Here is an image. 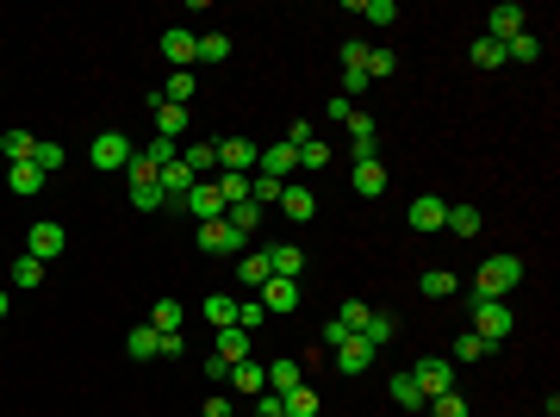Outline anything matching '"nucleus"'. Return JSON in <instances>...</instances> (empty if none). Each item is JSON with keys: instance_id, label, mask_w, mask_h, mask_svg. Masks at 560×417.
<instances>
[{"instance_id": "23", "label": "nucleus", "mask_w": 560, "mask_h": 417, "mask_svg": "<svg viewBox=\"0 0 560 417\" xmlns=\"http://www.w3.org/2000/svg\"><path fill=\"white\" fill-rule=\"evenodd\" d=\"M156 181H162V200H169V206H181V200H187V187H193V169H187V162H169Z\"/></svg>"}, {"instance_id": "26", "label": "nucleus", "mask_w": 560, "mask_h": 417, "mask_svg": "<svg viewBox=\"0 0 560 417\" xmlns=\"http://www.w3.org/2000/svg\"><path fill=\"white\" fill-rule=\"evenodd\" d=\"M224 57H231L224 32H193V63H224Z\"/></svg>"}, {"instance_id": "59", "label": "nucleus", "mask_w": 560, "mask_h": 417, "mask_svg": "<svg viewBox=\"0 0 560 417\" xmlns=\"http://www.w3.org/2000/svg\"><path fill=\"white\" fill-rule=\"evenodd\" d=\"M343 88H349V94H343V100H355V94H361V88H368V75H361V69H343Z\"/></svg>"}, {"instance_id": "16", "label": "nucleus", "mask_w": 560, "mask_h": 417, "mask_svg": "<svg viewBox=\"0 0 560 417\" xmlns=\"http://www.w3.org/2000/svg\"><path fill=\"white\" fill-rule=\"evenodd\" d=\"M255 299H262V306H268V318H280V312H293V306H299V280H268V287H262V293H255Z\"/></svg>"}, {"instance_id": "31", "label": "nucleus", "mask_w": 560, "mask_h": 417, "mask_svg": "<svg viewBox=\"0 0 560 417\" xmlns=\"http://www.w3.org/2000/svg\"><path fill=\"white\" fill-rule=\"evenodd\" d=\"M480 224H486V212H480V206H449V224H442V231H455V237H480Z\"/></svg>"}, {"instance_id": "20", "label": "nucleus", "mask_w": 560, "mask_h": 417, "mask_svg": "<svg viewBox=\"0 0 560 417\" xmlns=\"http://www.w3.org/2000/svg\"><path fill=\"white\" fill-rule=\"evenodd\" d=\"M162 57H169L175 69H193V32H187V26H169V32H162Z\"/></svg>"}, {"instance_id": "42", "label": "nucleus", "mask_w": 560, "mask_h": 417, "mask_svg": "<svg viewBox=\"0 0 560 417\" xmlns=\"http://www.w3.org/2000/svg\"><path fill=\"white\" fill-rule=\"evenodd\" d=\"M368 81H386V75H399V57H392V50H386V44H374V50H368Z\"/></svg>"}, {"instance_id": "5", "label": "nucleus", "mask_w": 560, "mask_h": 417, "mask_svg": "<svg viewBox=\"0 0 560 417\" xmlns=\"http://www.w3.org/2000/svg\"><path fill=\"white\" fill-rule=\"evenodd\" d=\"M411 381L423 386V399H442V392H455V368H449V355H423Z\"/></svg>"}, {"instance_id": "37", "label": "nucleus", "mask_w": 560, "mask_h": 417, "mask_svg": "<svg viewBox=\"0 0 560 417\" xmlns=\"http://www.w3.org/2000/svg\"><path fill=\"white\" fill-rule=\"evenodd\" d=\"M125 349H131L138 361H150V355H162V330H150V324H138V330L125 337Z\"/></svg>"}, {"instance_id": "55", "label": "nucleus", "mask_w": 560, "mask_h": 417, "mask_svg": "<svg viewBox=\"0 0 560 417\" xmlns=\"http://www.w3.org/2000/svg\"><path fill=\"white\" fill-rule=\"evenodd\" d=\"M200 374H206V381H231V361H218V355H206V361H200Z\"/></svg>"}, {"instance_id": "29", "label": "nucleus", "mask_w": 560, "mask_h": 417, "mask_svg": "<svg viewBox=\"0 0 560 417\" xmlns=\"http://www.w3.org/2000/svg\"><path fill=\"white\" fill-rule=\"evenodd\" d=\"M156 94H162V100H175V106H187L193 94H200V75H193V69H175L162 88H156Z\"/></svg>"}, {"instance_id": "54", "label": "nucleus", "mask_w": 560, "mask_h": 417, "mask_svg": "<svg viewBox=\"0 0 560 417\" xmlns=\"http://www.w3.org/2000/svg\"><path fill=\"white\" fill-rule=\"evenodd\" d=\"M368 312H374V306H361V299H349V306H343V312H337V318H343L349 330H361V324H368Z\"/></svg>"}, {"instance_id": "57", "label": "nucleus", "mask_w": 560, "mask_h": 417, "mask_svg": "<svg viewBox=\"0 0 560 417\" xmlns=\"http://www.w3.org/2000/svg\"><path fill=\"white\" fill-rule=\"evenodd\" d=\"M286 143L299 150V143H312V119H293V131H286Z\"/></svg>"}, {"instance_id": "3", "label": "nucleus", "mask_w": 560, "mask_h": 417, "mask_svg": "<svg viewBox=\"0 0 560 417\" xmlns=\"http://www.w3.org/2000/svg\"><path fill=\"white\" fill-rule=\"evenodd\" d=\"M131 156H138V150H131L125 131H100V138L88 143V162H94V169H131Z\"/></svg>"}, {"instance_id": "4", "label": "nucleus", "mask_w": 560, "mask_h": 417, "mask_svg": "<svg viewBox=\"0 0 560 417\" xmlns=\"http://www.w3.org/2000/svg\"><path fill=\"white\" fill-rule=\"evenodd\" d=\"M63 249H69V231H63V224H50V218H37L32 231H26V255H37L44 268H50Z\"/></svg>"}, {"instance_id": "24", "label": "nucleus", "mask_w": 560, "mask_h": 417, "mask_svg": "<svg viewBox=\"0 0 560 417\" xmlns=\"http://www.w3.org/2000/svg\"><path fill=\"white\" fill-rule=\"evenodd\" d=\"M268 268H275L280 280H299V268H306V249H299V244H275V249H268Z\"/></svg>"}, {"instance_id": "21", "label": "nucleus", "mask_w": 560, "mask_h": 417, "mask_svg": "<svg viewBox=\"0 0 560 417\" xmlns=\"http://www.w3.org/2000/svg\"><path fill=\"white\" fill-rule=\"evenodd\" d=\"M349 187L361 193V200L386 193V169H380V156H374V162H355V169H349Z\"/></svg>"}, {"instance_id": "11", "label": "nucleus", "mask_w": 560, "mask_h": 417, "mask_svg": "<svg viewBox=\"0 0 560 417\" xmlns=\"http://www.w3.org/2000/svg\"><path fill=\"white\" fill-rule=\"evenodd\" d=\"M231 275L244 280V293H262L268 280H275V268H268V249H249V255H237V268Z\"/></svg>"}, {"instance_id": "2", "label": "nucleus", "mask_w": 560, "mask_h": 417, "mask_svg": "<svg viewBox=\"0 0 560 417\" xmlns=\"http://www.w3.org/2000/svg\"><path fill=\"white\" fill-rule=\"evenodd\" d=\"M511 330H517V312H511L504 299H473V337L486 349H498Z\"/></svg>"}, {"instance_id": "27", "label": "nucleus", "mask_w": 560, "mask_h": 417, "mask_svg": "<svg viewBox=\"0 0 560 417\" xmlns=\"http://www.w3.org/2000/svg\"><path fill=\"white\" fill-rule=\"evenodd\" d=\"M200 318H206L212 330H231V324H237V299H231V293H212L206 306H200Z\"/></svg>"}, {"instance_id": "33", "label": "nucleus", "mask_w": 560, "mask_h": 417, "mask_svg": "<svg viewBox=\"0 0 560 417\" xmlns=\"http://www.w3.org/2000/svg\"><path fill=\"white\" fill-rule=\"evenodd\" d=\"M138 156H143V162H150V169H156V174L169 169V162H181L175 138H150V143H143V150H138Z\"/></svg>"}, {"instance_id": "22", "label": "nucleus", "mask_w": 560, "mask_h": 417, "mask_svg": "<svg viewBox=\"0 0 560 417\" xmlns=\"http://www.w3.org/2000/svg\"><path fill=\"white\" fill-rule=\"evenodd\" d=\"M386 392H392V405H399V412H423V405H430V399H423V386L411 381V368H405V374H392Z\"/></svg>"}, {"instance_id": "50", "label": "nucleus", "mask_w": 560, "mask_h": 417, "mask_svg": "<svg viewBox=\"0 0 560 417\" xmlns=\"http://www.w3.org/2000/svg\"><path fill=\"white\" fill-rule=\"evenodd\" d=\"M349 337H355V330H349V324H343V318H330V324L317 330V343H324V349H343V343H349Z\"/></svg>"}, {"instance_id": "32", "label": "nucleus", "mask_w": 560, "mask_h": 417, "mask_svg": "<svg viewBox=\"0 0 560 417\" xmlns=\"http://www.w3.org/2000/svg\"><path fill=\"white\" fill-rule=\"evenodd\" d=\"M32 150H37V138H32V131H19V125L0 138V156H6V162H32Z\"/></svg>"}, {"instance_id": "60", "label": "nucleus", "mask_w": 560, "mask_h": 417, "mask_svg": "<svg viewBox=\"0 0 560 417\" xmlns=\"http://www.w3.org/2000/svg\"><path fill=\"white\" fill-rule=\"evenodd\" d=\"M0 318H6V293H0Z\"/></svg>"}, {"instance_id": "9", "label": "nucleus", "mask_w": 560, "mask_h": 417, "mask_svg": "<svg viewBox=\"0 0 560 417\" xmlns=\"http://www.w3.org/2000/svg\"><path fill=\"white\" fill-rule=\"evenodd\" d=\"M44 181H50V174L37 169V162H6V193H13V200H37Z\"/></svg>"}, {"instance_id": "40", "label": "nucleus", "mask_w": 560, "mask_h": 417, "mask_svg": "<svg viewBox=\"0 0 560 417\" xmlns=\"http://www.w3.org/2000/svg\"><path fill=\"white\" fill-rule=\"evenodd\" d=\"M293 386H306L299 361H268V392H293Z\"/></svg>"}, {"instance_id": "30", "label": "nucleus", "mask_w": 560, "mask_h": 417, "mask_svg": "<svg viewBox=\"0 0 560 417\" xmlns=\"http://www.w3.org/2000/svg\"><path fill=\"white\" fill-rule=\"evenodd\" d=\"M181 162H187V169H193V181H206V169H218V143H187V150H181Z\"/></svg>"}, {"instance_id": "48", "label": "nucleus", "mask_w": 560, "mask_h": 417, "mask_svg": "<svg viewBox=\"0 0 560 417\" xmlns=\"http://www.w3.org/2000/svg\"><path fill=\"white\" fill-rule=\"evenodd\" d=\"M430 417H473V412H467L461 392H442V399H430Z\"/></svg>"}, {"instance_id": "15", "label": "nucleus", "mask_w": 560, "mask_h": 417, "mask_svg": "<svg viewBox=\"0 0 560 417\" xmlns=\"http://www.w3.org/2000/svg\"><path fill=\"white\" fill-rule=\"evenodd\" d=\"M224 386H231L237 399H262V392H268V368H255V361H237Z\"/></svg>"}, {"instance_id": "35", "label": "nucleus", "mask_w": 560, "mask_h": 417, "mask_svg": "<svg viewBox=\"0 0 560 417\" xmlns=\"http://www.w3.org/2000/svg\"><path fill=\"white\" fill-rule=\"evenodd\" d=\"M181 299H156V306H150V330H162V337H169V330H181Z\"/></svg>"}, {"instance_id": "56", "label": "nucleus", "mask_w": 560, "mask_h": 417, "mask_svg": "<svg viewBox=\"0 0 560 417\" xmlns=\"http://www.w3.org/2000/svg\"><path fill=\"white\" fill-rule=\"evenodd\" d=\"M200 417H231V399H224V392H212L206 405H200Z\"/></svg>"}, {"instance_id": "58", "label": "nucleus", "mask_w": 560, "mask_h": 417, "mask_svg": "<svg viewBox=\"0 0 560 417\" xmlns=\"http://www.w3.org/2000/svg\"><path fill=\"white\" fill-rule=\"evenodd\" d=\"M330 119H337V125H349V119H355V100H343V94H337V100H330Z\"/></svg>"}, {"instance_id": "49", "label": "nucleus", "mask_w": 560, "mask_h": 417, "mask_svg": "<svg viewBox=\"0 0 560 417\" xmlns=\"http://www.w3.org/2000/svg\"><path fill=\"white\" fill-rule=\"evenodd\" d=\"M480 355H492V349L480 343L473 330H461V337H455V361H480Z\"/></svg>"}, {"instance_id": "41", "label": "nucleus", "mask_w": 560, "mask_h": 417, "mask_svg": "<svg viewBox=\"0 0 560 417\" xmlns=\"http://www.w3.org/2000/svg\"><path fill=\"white\" fill-rule=\"evenodd\" d=\"M212 187H218V200H224V206H244V200H249V174H218Z\"/></svg>"}, {"instance_id": "52", "label": "nucleus", "mask_w": 560, "mask_h": 417, "mask_svg": "<svg viewBox=\"0 0 560 417\" xmlns=\"http://www.w3.org/2000/svg\"><path fill=\"white\" fill-rule=\"evenodd\" d=\"M299 162H306V169H324V162H330V143H299Z\"/></svg>"}, {"instance_id": "17", "label": "nucleus", "mask_w": 560, "mask_h": 417, "mask_svg": "<svg viewBox=\"0 0 560 417\" xmlns=\"http://www.w3.org/2000/svg\"><path fill=\"white\" fill-rule=\"evenodd\" d=\"M293 169H299V150H293V143H275V150H262V156H255V174H275V181H286Z\"/></svg>"}, {"instance_id": "12", "label": "nucleus", "mask_w": 560, "mask_h": 417, "mask_svg": "<svg viewBox=\"0 0 560 417\" xmlns=\"http://www.w3.org/2000/svg\"><path fill=\"white\" fill-rule=\"evenodd\" d=\"M181 206L193 212V218H200V224H212V218H224V200H218V187H212V181H193V187H187V200H181Z\"/></svg>"}, {"instance_id": "6", "label": "nucleus", "mask_w": 560, "mask_h": 417, "mask_svg": "<svg viewBox=\"0 0 560 417\" xmlns=\"http://www.w3.org/2000/svg\"><path fill=\"white\" fill-rule=\"evenodd\" d=\"M244 231H237V224H224V218H212V224H200V249H206V255H244Z\"/></svg>"}, {"instance_id": "44", "label": "nucleus", "mask_w": 560, "mask_h": 417, "mask_svg": "<svg viewBox=\"0 0 560 417\" xmlns=\"http://www.w3.org/2000/svg\"><path fill=\"white\" fill-rule=\"evenodd\" d=\"M224 224H237V231H255V224H262V206H255V200H244V206H224Z\"/></svg>"}, {"instance_id": "46", "label": "nucleus", "mask_w": 560, "mask_h": 417, "mask_svg": "<svg viewBox=\"0 0 560 417\" xmlns=\"http://www.w3.org/2000/svg\"><path fill=\"white\" fill-rule=\"evenodd\" d=\"M473 69H504V44L480 37V44H473Z\"/></svg>"}, {"instance_id": "8", "label": "nucleus", "mask_w": 560, "mask_h": 417, "mask_svg": "<svg viewBox=\"0 0 560 417\" xmlns=\"http://www.w3.org/2000/svg\"><path fill=\"white\" fill-rule=\"evenodd\" d=\"M150 112H156V138H181V131L193 125V112H187V106H175V100H162L156 88H150Z\"/></svg>"}, {"instance_id": "36", "label": "nucleus", "mask_w": 560, "mask_h": 417, "mask_svg": "<svg viewBox=\"0 0 560 417\" xmlns=\"http://www.w3.org/2000/svg\"><path fill=\"white\" fill-rule=\"evenodd\" d=\"M262 324H268V306H262L255 293H244V299H237V330H249V337H255Z\"/></svg>"}, {"instance_id": "39", "label": "nucleus", "mask_w": 560, "mask_h": 417, "mask_svg": "<svg viewBox=\"0 0 560 417\" xmlns=\"http://www.w3.org/2000/svg\"><path fill=\"white\" fill-rule=\"evenodd\" d=\"M535 57H542V37L535 32H517L511 44H504V63H535Z\"/></svg>"}, {"instance_id": "53", "label": "nucleus", "mask_w": 560, "mask_h": 417, "mask_svg": "<svg viewBox=\"0 0 560 417\" xmlns=\"http://www.w3.org/2000/svg\"><path fill=\"white\" fill-rule=\"evenodd\" d=\"M249 417H286V412H280V392H262V399H249Z\"/></svg>"}, {"instance_id": "25", "label": "nucleus", "mask_w": 560, "mask_h": 417, "mask_svg": "<svg viewBox=\"0 0 560 417\" xmlns=\"http://www.w3.org/2000/svg\"><path fill=\"white\" fill-rule=\"evenodd\" d=\"M280 212H286V218H299V224H306V218H312V212H317V200H312V187H293V181H286V187H280Z\"/></svg>"}, {"instance_id": "51", "label": "nucleus", "mask_w": 560, "mask_h": 417, "mask_svg": "<svg viewBox=\"0 0 560 417\" xmlns=\"http://www.w3.org/2000/svg\"><path fill=\"white\" fill-rule=\"evenodd\" d=\"M368 50H374V44L349 37V44H343V69H368Z\"/></svg>"}, {"instance_id": "38", "label": "nucleus", "mask_w": 560, "mask_h": 417, "mask_svg": "<svg viewBox=\"0 0 560 417\" xmlns=\"http://www.w3.org/2000/svg\"><path fill=\"white\" fill-rule=\"evenodd\" d=\"M280 187H286V181H275V174H249V200H255L262 212L280 206Z\"/></svg>"}, {"instance_id": "47", "label": "nucleus", "mask_w": 560, "mask_h": 417, "mask_svg": "<svg viewBox=\"0 0 560 417\" xmlns=\"http://www.w3.org/2000/svg\"><path fill=\"white\" fill-rule=\"evenodd\" d=\"M32 162H37V169H44V174H50V169H63V143H57V138H37Z\"/></svg>"}, {"instance_id": "34", "label": "nucleus", "mask_w": 560, "mask_h": 417, "mask_svg": "<svg viewBox=\"0 0 560 417\" xmlns=\"http://www.w3.org/2000/svg\"><path fill=\"white\" fill-rule=\"evenodd\" d=\"M280 412H286V417H317V392H312V386H293V392H280Z\"/></svg>"}, {"instance_id": "18", "label": "nucleus", "mask_w": 560, "mask_h": 417, "mask_svg": "<svg viewBox=\"0 0 560 417\" xmlns=\"http://www.w3.org/2000/svg\"><path fill=\"white\" fill-rule=\"evenodd\" d=\"M355 337H361V343H368L374 355H380V349L392 343V337H399V318H392V312H368V324H361Z\"/></svg>"}, {"instance_id": "45", "label": "nucleus", "mask_w": 560, "mask_h": 417, "mask_svg": "<svg viewBox=\"0 0 560 417\" xmlns=\"http://www.w3.org/2000/svg\"><path fill=\"white\" fill-rule=\"evenodd\" d=\"M44 280V262L37 255H13V287H37Z\"/></svg>"}, {"instance_id": "28", "label": "nucleus", "mask_w": 560, "mask_h": 417, "mask_svg": "<svg viewBox=\"0 0 560 417\" xmlns=\"http://www.w3.org/2000/svg\"><path fill=\"white\" fill-rule=\"evenodd\" d=\"M212 355H218V361H231V368L249 361V330H237V324H231V330H218V349H212Z\"/></svg>"}, {"instance_id": "43", "label": "nucleus", "mask_w": 560, "mask_h": 417, "mask_svg": "<svg viewBox=\"0 0 560 417\" xmlns=\"http://www.w3.org/2000/svg\"><path fill=\"white\" fill-rule=\"evenodd\" d=\"M349 13L374 19V26H392V19H399V6H392V0H349Z\"/></svg>"}, {"instance_id": "19", "label": "nucleus", "mask_w": 560, "mask_h": 417, "mask_svg": "<svg viewBox=\"0 0 560 417\" xmlns=\"http://www.w3.org/2000/svg\"><path fill=\"white\" fill-rule=\"evenodd\" d=\"M418 293H423V299H455V293H461L455 268H423V275H418Z\"/></svg>"}, {"instance_id": "13", "label": "nucleus", "mask_w": 560, "mask_h": 417, "mask_svg": "<svg viewBox=\"0 0 560 417\" xmlns=\"http://www.w3.org/2000/svg\"><path fill=\"white\" fill-rule=\"evenodd\" d=\"M255 156H262V150H255L249 138H224V143H218V169H224V174H249V169H255Z\"/></svg>"}, {"instance_id": "10", "label": "nucleus", "mask_w": 560, "mask_h": 417, "mask_svg": "<svg viewBox=\"0 0 560 417\" xmlns=\"http://www.w3.org/2000/svg\"><path fill=\"white\" fill-rule=\"evenodd\" d=\"M405 218H411V231H442V224H449V200H442V193H418Z\"/></svg>"}, {"instance_id": "7", "label": "nucleus", "mask_w": 560, "mask_h": 417, "mask_svg": "<svg viewBox=\"0 0 560 417\" xmlns=\"http://www.w3.org/2000/svg\"><path fill=\"white\" fill-rule=\"evenodd\" d=\"M486 26H492V44H511V37H517V32H529V13H524V6H517V0H504V6H492V13H486Z\"/></svg>"}, {"instance_id": "1", "label": "nucleus", "mask_w": 560, "mask_h": 417, "mask_svg": "<svg viewBox=\"0 0 560 417\" xmlns=\"http://www.w3.org/2000/svg\"><path fill=\"white\" fill-rule=\"evenodd\" d=\"M517 280H524V262H517V255H486L480 275H473V299H504Z\"/></svg>"}, {"instance_id": "14", "label": "nucleus", "mask_w": 560, "mask_h": 417, "mask_svg": "<svg viewBox=\"0 0 560 417\" xmlns=\"http://www.w3.org/2000/svg\"><path fill=\"white\" fill-rule=\"evenodd\" d=\"M330 355H337V374H343V381H355V374H368V368H374V349L361 343V337H349V343L330 349Z\"/></svg>"}]
</instances>
